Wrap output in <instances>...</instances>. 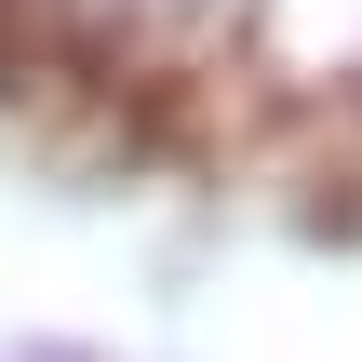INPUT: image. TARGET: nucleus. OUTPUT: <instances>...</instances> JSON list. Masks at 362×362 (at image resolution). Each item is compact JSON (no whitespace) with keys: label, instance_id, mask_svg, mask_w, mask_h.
Instances as JSON below:
<instances>
[{"label":"nucleus","instance_id":"obj_1","mask_svg":"<svg viewBox=\"0 0 362 362\" xmlns=\"http://www.w3.org/2000/svg\"><path fill=\"white\" fill-rule=\"evenodd\" d=\"M54 27H81L94 54H202L242 0H40Z\"/></svg>","mask_w":362,"mask_h":362}]
</instances>
